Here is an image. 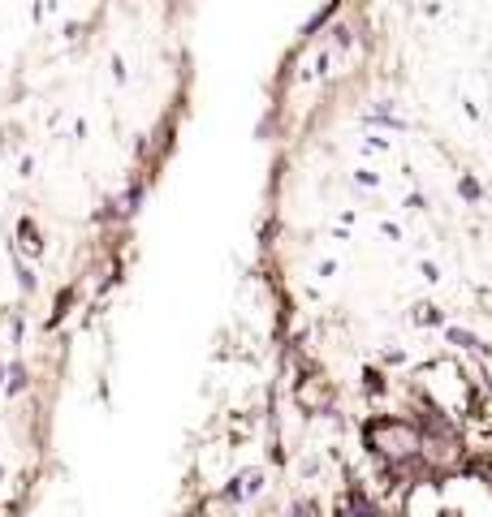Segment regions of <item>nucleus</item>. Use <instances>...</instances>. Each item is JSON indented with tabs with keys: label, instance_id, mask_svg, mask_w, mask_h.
<instances>
[{
	"label": "nucleus",
	"instance_id": "0eeeda50",
	"mask_svg": "<svg viewBox=\"0 0 492 517\" xmlns=\"http://www.w3.org/2000/svg\"><path fill=\"white\" fill-rule=\"evenodd\" d=\"M385 375H380V367H363V392L367 397H385Z\"/></svg>",
	"mask_w": 492,
	"mask_h": 517
},
{
	"label": "nucleus",
	"instance_id": "423d86ee",
	"mask_svg": "<svg viewBox=\"0 0 492 517\" xmlns=\"http://www.w3.org/2000/svg\"><path fill=\"white\" fill-rule=\"evenodd\" d=\"M31 388V371H27V362H9V380H4V392L9 397H22Z\"/></svg>",
	"mask_w": 492,
	"mask_h": 517
},
{
	"label": "nucleus",
	"instance_id": "4468645a",
	"mask_svg": "<svg viewBox=\"0 0 492 517\" xmlns=\"http://www.w3.org/2000/svg\"><path fill=\"white\" fill-rule=\"evenodd\" d=\"M113 78H117V82H126V61H121V57H113Z\"/></svg>",
	"mask_w": 492,
	"mask_h": 517
},
{
	"label": "nucleus",
	"instance_id": "39448f33",
	"mask_svg": "<svg viewBox=\"0 0 492 517\" xmlns=\"http://www.w3.org/2000/svg\"><path fill=\"white\" fill-rule=\"evenodd\" d=\"M410 323H419V328H445V315H441V306H436V302H415Z\"/></svg>",
	"mask_w": 492,
	"mask_h": 517
},
{
	"label": "nucleus",
	"instance_id": "6e6552de",
	"mask_svg": "<svg viewBox=\"0 0 492 517\" xmlns=\"http://www.w3.org/2000/svg\"><path fill=\"white\" fill-rule=\"evenodd\" d=\"M13 272H18V289L35 293V285H39V281H35V267H27V263H22V255H13Z\"/></svg>",
	"mask_w": 492,
	"mask_h": 517
},
{
	"label": "nucleus",
	"instance_id": "9b49d317",
	"mask_svg": "<svg viewBox=\"0 0 492 517\" xmlns=\"http://www.w3.org/2000/svg\"><path fill=\"white\" fill-rule=\"evenodd\" d=\"M355 181H359V186H367V190H371V186H380V177H376L371 168H359V173H355Z\"/></svg>",
	"mask_w": 492,
	"mask_h": 517
},
{
	"label": "nucleus",
	"instance_id": "2eb2a0df",
	"mask_svg": "<svg viewBox=\"0 0 492 517\" xmlns=\"http://www.w3.org/2000/svg\"><path fill=\"white\" fill-rule=\"evenodd\" d=\"M0 483H4V466H0Z\"/></svg>",
	"mask_w": 492,
	"mask_h": 517
},
{
	"label": "nucleus",
	"instance_id": "f257e3e1",
	"mask_svg": "<svg viewBox=\"0 0 492 517\" xmlns=\"http://www.w3.org/2000/svg\"><path fill=\"white\" fill-rule=\"evenodd\" d=\"M290 401H294V410L302 419H324V414H332V405H337V384L328 380L320 367H311V371H302L294 380Z\"/></svg>",
	"mask_w": 492,
	"mask_h": 517
},
{
	"label": "nucleus",
	"instance_id": "7ed1b4c3",
	"mask_svg": "<svg viewBox=\"0 0 492 517\" xmlns=\"http://www.w3.org/2000/svg\"><path fill=\"white\" fill-rule=\"evenodd\" d=\"M285 517H324V500L316 491H294L285 500Z\"/></svg>",
	"mask_w": 492,
	"mask_h": 517
},
{
	"label": "nucleus",
	"instance_id": "20e7f679",
	"mask_svg": "<svg viewBox=\"0 0 492 517\" xmlns=\"http://www.w3.org/2000/svg\"><path fill=\"white\" fill-rule=\"evenodd\" d=\"M13 255H31V258L43 255V237H39V225H35L31 216L18 220V251Z\"/></svg>",
	"mask_w": 492,
	"mask_h": 517
},
{
	"label": "nucleus",
	"instance_id": "f03ea898",
	"mask_svg": "<svg viewBox=\"0 0 492 517\" xmlns=\"http://www.w3.org/2000/svg\"><path fill=\"white\" fill-rule=\"evenodd\" d=\"M445 341L458 350V354H471V358H488V345L471 332V328H458V323H445Z\"/></svg>",
	"mask_w": 492,
	"mask_h": 517
},
{
	"label": "nucleus",
	"instance_id": "9d476101",
	"mask_svg": "<svg viewBox=\"0 0 492 517\" xmlns=\"http://www.w3.org/2000/svg\"><path fill=\"white\" fill-rule=\"evenodd\" d=\"M419 276H424L427 285H436V281H441V267H436V263H427V258H424V263H419Z\"/></svg>",
	"mask_w": 492,
	"mask_h": 517
},
{
	"label": "nucleus",
	"instance_id": "f8f14e48",
	"mask_svg": "<svg viewBox=\"0 0 492 517\" xmlns=\"http://www.w3.org/2000/svg\"><path fill=\"white\" fill-rule=\"evenodd\" d=\"M380 362H385V367H402V362H406V354H402V350H385V354H380Z\"/></svg>",
	"mask_w": 492,
	"mask_h": 517
},
{
	"label": "nucleus",
	"instance_id": "dca6fc26",
	"mask_svg": "<svg viewBox=\"0 0 492 517\" xmlns=\"http://www.w3.org/2000/svg\"><path fill=\"white\" fill-rule=\"evenodd\" d=\"M230 517H242V513H230Z\"/></svg>",
	"mask_w": 492,
	"mask_h": 517
},
{
	"label": "nucleus",
	"instance_id": "1a4fd4ad",
	"mask_svg": "<svg viewBox=\"0 0 492 517\" xmlns=\"http://www.w3.org/2000/svg\"><path fill=\"white\" fill-rule=\"evenodd\" d=\"M458 194H462V198H466V203H480V198H484V186H480V181H475L471 173H462Z\"/></svg>",
	"mask_w": 492,
	"mask_h": 517
},
{
	"label": "nucleus",
	"instance_id": "ddd939ff",
	"mask_svg": "<svg viewBox=\"0 0 492 517\" xmlns=\"http://www.w3.org/2000/svg\"><path fill=\"white\" fill-rule=\"evenodd\" d=\"M380 233H385V237H394V242H397V237H402V228H397L394 220H380Z\"/></svg>",
	"mask_w": 492,
	"mask_h": 517
}]
</instances>
